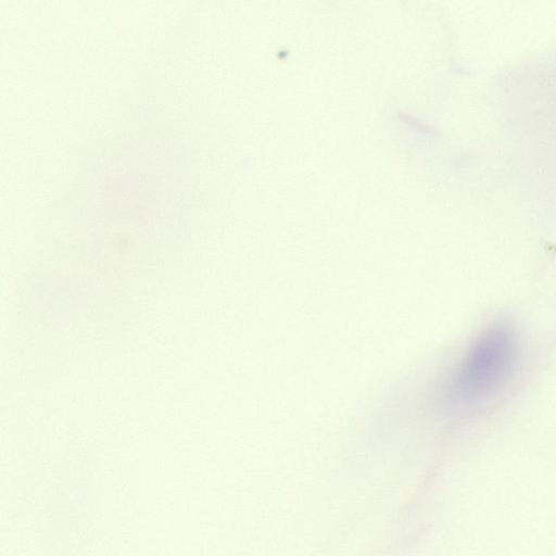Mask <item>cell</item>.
Wrapping results in <instances>:
<instances>
[{
  "label": "cell",
  "mask_w": 556,
  "mask_h": 556,
  "mask_svg": "<svg viewBox=\"0 0 556 556\" xmlns=\"http://www.w3.org/2000/svg\"><path fill=\"white\" fill-rule=\"evenodd\" d=\"M522 361L516 328L497 320L470 344L445 387L448 404L460 408L484 406L511 383Z\"/></svg>",
  "instance_id": "6da1fadb"
}]
</instances>
